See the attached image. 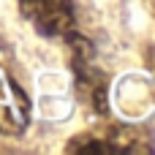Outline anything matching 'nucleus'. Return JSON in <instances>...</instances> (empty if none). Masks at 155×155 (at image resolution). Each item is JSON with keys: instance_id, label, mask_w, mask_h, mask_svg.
<instances>
[{"instance_id": "obj_1", "label": "nucleus", "mask_w": 155, "mask_h": 155, "mask_svg": "<svg viewBox=\"0 0 155 155\" xmlns=\"http://www.w3.org/2000/svg\"><path fill=\"white\" fill-rule=\"evenodd\" d=\"M19 8L25 19L33 22V27L46 35H68L74 30V5L71 0H19Z\"/></svg>"}, {"instance_id": "obj_2", "label": "nucleus", "mask_w": 155, "mask_h": 155, "mask_svg": "<svg viewBox=\"0 0 155 155\" xmlns=\"http://www.w3.org/2000/svg\"><path fill=\"white\" fill-rule=\"evenodd\" d=\"M30 123V98L11 79L0 76V134H22Z\"/></svg>"}]
</instances>
